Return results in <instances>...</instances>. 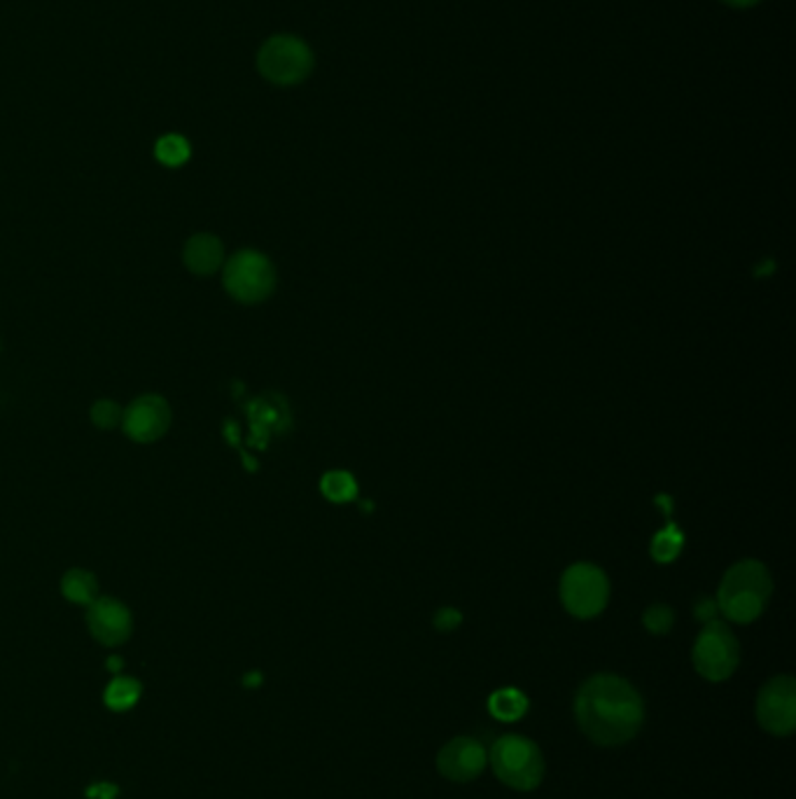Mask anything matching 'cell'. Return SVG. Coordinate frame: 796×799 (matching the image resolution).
I'll return each instance as SVG.
<instances>
[{
    "instance_id": "6da1fadb",
    "label": "cell",
    "mask_w": 796,
    "mask_h": 799,
    "mask_svg": "<svg viewBox=\"0 0 796 799\" xmlns=\"http://www.w3.org/2000/svg\"><path fill=\"white\" fill-rule=\"evenodd\" d=\"M575 718L593 744L624 746L635 739L645 722V701L629 681L599 673L577 689Z\"/></svg>"
},
{
    "instance_id": "7a4b0ae2",
    "label": "cell",
    "mask_w": 796,
    "mask_h": 799,
    "mask_svg": "<svg viewBox=\"0 0 796 799\" xmlns=\"http://www.w3.org/2000/svg\"><path fill=\"white\" fill-rule=\"evenodd\" d=\"M771 575L759 561H741L722 580L717 596V610L724 612V618L739 624H747L757 620L769 604L771 596Z\"/></svg>"
},
{
    "instance_id": "3957f363",
    "label": "cell",
    "mask_w": 796,
    "mask_h": 799,
    "mask_svg": "<svg viewBox=\"0 0 796 799\" xmlns=\"http://www.w3.org/2000/svg\"><path fill=\"white\" fill-rule=\"evenodd\" d=\"M491 766L508 788L535 790L544 778V758L538 744L518 734H504L491 748Z\"/></svg>"
},
{
    "instance_id": "277c9868",
    "label": "cell",
    "mask_w": 796,
    "mask_h": 799,
    "mask_svg": "<svg viewBox=\"0 0 796 799\" xmlns=\"http://www.w3.org/2000/svg\"><path fill=\"white\" fill-rule=\"evenodd\" d=\"M222 281L227 293L243 304L267 300L275 288V269L271 259L257 251H239L227 259Z\"/></svg>"
},
{
    "instance_id": "5b68a950",
    "label": "cell",
    "mask_w": 796,
    "mask_h": 799,
    "mask_svg": "<svg viewBox=\"0 0 796 799\" xmlns=\"http://www.w3.org/2000/svg\"><path fill=\"white\" fill-rule=\"evenodd\" d=\"M692 659L703 678L710 683H722L739 669L741 645L724 622L710 620L694 643Z\"/></svg>"
},
{
    "instance_id": "8992f818",
    "label": "cell",
    "mask_w": 796,
    "mask_h": 799,
    "mask_svg": "<svg viewBox=\"0 0 796 799\" xmlns=\"http://www.w3.org/2000/svg\"><path fill=\"white\" fill-rule=\"evenodd\" d=\"M257 66L273 85H297L313 71V54L309 45L295 36H273L259 50Z\"/></svg>"
},
{
    "instance_id": "52a82bcc",
    "label": "cell",
    "mask_w": 796,
    "mask_h": 799,
    "mask_svg": "<svg viewBox=\"0 0 796 799\" xmlns=\"http://www.w3.org/2000/svg\"><path fill=\"white\" fill-rule=\"evenodd\" d=\"M609 598V582L601 568L577 563L565 571L561 580V601L575 618H595Z\"/></svg>"
},
{
    "instance_id": "ba28073f",
    "label": "cell",
    "mask_w": 796,
    "mask_h": 799,
    "mask_svg": "<svg viewBox=\"0 0 796 799\" xmlns=\"http://www.w3.org/2000/svg\"><path fill=\"white\" fill-rule=\"evenodd\" d=\"M757 722L773 736H789L796 727V683L792 675H775L757 697Z\"/></svg>"
},
{
    "instance_id": "9c48e42d",
    "label": "cell",
    "mask_w": 796,
    "mask_h": 799,
    "mask_svg": "<svg viewBox=\"0 0 796 799\" xmlns=\"http://www.w3.org/2000/svg\"><path fill=\"white\" fill-rule=\"evenodd\" d=\"M171 407L162 395H141L121 411V428L133 442H157L171 428Z\"/></svg>"
},
{
    "instance_id": "30bf717a",
    "label": "cell",
    "mask_w": 796,
    "mask_h": 799,
    "mask_svg": "<svg viewBox=\"0 0 796 799\" xmlns=\"http://www.w3.org/2000/svg\"><path fill=\"white\" fill-rule=\"evenodd\" d=\"M486 750L479 741L470 736H458V739L441 746L437 756V770L444 778L453 783H470L477 778L486 766Z\"/></svg>"
},
{
    "instance_id": "8fae6325",
    "label": "cell",
    "mask_w": 796,
    "mask_h": 799,
    "mask_svg": "<svg viewBox=\"0 0 796 799\" xmlns=\"http://www.w3.org/2000/svg\"><path fill=\"white\" fill-rule=\"evenodd\" d=\"M89 632L103 645H119L131 636L133 620L129 608L117 598H97L87 612Z\"/></svg>"
},
{
    "instance_id": "7c38bea8",
    "label": "cell",
    "mask_w": 796,
    "mask_h": 799,
    "mask_svg": "<svg viewBox=\"0 0 796 799\" xmlns=\"http://www.w3.org/2000/svg\"><path fill=\"white\" fill-rule=\"evenodd\" d=\"M182 259H185L188 269L198 276L216 274L224 265L222 241L213 234H196L185 243Z\"/></svg>"
},
{
    "instance_id": "4fadbf2b",
    "label": "cell",
    "mask_w": 796,
    "mask_h": 799,
    "mask_svg": "<svg viewBox=\"0 0 796 799\" xmlns=\"http://www.w3.org/2000/svg\"><path fill=\"white\" fill-rule=\"evenodd\" d=\"M61 592L68 598L70 604L78 606H89L97 601V592H99V582L97 578L91 575L89 571H82V568H73L61 580Z\"/></svg>"
},
{
    "instance_id": "5bb4252c",
    "label": "cell",
    "mask_w": 796,
    "mask_h": 799,
    "mask_svg": "<svg viewBox=\"0 0 796 799\" xmlns=\"http://www.w3.org/2000/svg\"><path fill=\"white\" fill-rule=\"evenodd\" d=\"M488 709H491L493 718L502 722H514L526 715L528 699L522 689L504 687V689H498V693L491 697V701H488Z\"/></svg>"
},
{
    "instance_id": "9a60e30c",
    "label": "cell",
    "mask_w": 796,
    "mask_h": 799,
    "mask_svg": "<svg viewBox=\"0 0 796 799\" xmlns=\"http://www.w3.org/2000/svg\"><path fill=\"white\" fill-rule=\"evenodd\" d=\"M141 683L133 678H115L105 687V703L113 711H129L141 699Z\"/></svg>"
},
{
    "instance_id": "2e32d148",
    "label": "cell",
    "mask_w": 796,
    "mask_h": 799,
    "mask_svg": "<svg viewBox=\"0 0 796 799\" xmlns=\"http://www.w3.org/2000/svg\"><path fill=\"white\" fill-rule=\"evenodd\" d=\"M155 155L166 166H182V164H185L190 160L192 150H190V143L182 136H178V134H166V136H162L159 141H157Z\"/></svg>"
},
{
    "instance_id": "e0dca14e",
    "label": "cell",
    "mask_w": 796,
    "mask_h": 799,
    "mask_svg": "<svg viewBox=\"0 0 796 799\" xmlns=\"http://www.w3.org/2000/svg\"><path fill=\"white\" fill-rule=\"evenodd\" d=\"M323 494L334 500V503H346L350 498H356L358 494V484L356 480L350 478L348 472H342V470H334V472H328L323 478Z\"/></svg>"
},
{
    "instance_id": "ac0fdd59",
    "label": "cell",
    "mask_w": 796,
    "mask_h": 799,
    "mask_svg": "<svg viewBox=\"0 0 796 799\" xmlns=\"http://www.w3.org/2000/svg\"><path fill=\"white\" fill-rule=\"evenodd\" d=\"M680 547H682V533L676 527H668L666 531H662L654 537L652 555L656 561H670L678 557Z\"/></svg>"
},
{
    "instance_id": "d6986e66",
    "label": "cell",
    "mask_w": 796,
    "mask_h": 799,
    "mask_svg": "<svg viewBox=\"0 0 796 799\" xmlns=\"http://www.w3.org/2000/svg\"><path fill=\"white\" fill-rule=\"evenodd\" d=\"M91 421L99 428H115L121 423V407L113 400H99V403L91 407Z\"/></svg>"
},
{
    "instance_id": "ffe728a7",
    "label": "cell",
    "mask_w": 796,
    "mask_h": 799,
    "mask_svg": "<svg viewBox=\"0 0 796 799\" xmlns=\"http://www.w3.org/2000/svg\"><path fill=\"white\" fill-rule=\"evenodd\" d=\"M645 626L654 634H666L672 626V610L668 606H652L645 612Z\"/></svg>"
},
{
    "instance_id": "44dd1931",
    "label": "cell",
    "mask_w": 796,
    "mask_h": 799,
    "mask_svg": "<svg viewBox=\"0 0 796 799\" xmlns=\"http://www.w3.org/2000/svg\"><path fill=\"white\" fill-rule=\"evenodd\" d=\"M458 622H461V614H458L455 610H441L437 614V626L439 629H453Z\"/></svg>"
},
{
    "instance_id": "7402d4cb",
    "label": "cell",
    "mask_w": 796,
    "mask_h": 799,
    "mask_svg": "<svg viewBox=\"0 0 796 799\" xmlns=\"http://www.w3.org/2000/svg\"><path fill=\"white\" fill-rule=\"evenodd\" d=\"M89 795L91 797H99V799H115V795H117V788H113L111 786V783H99V786H94V788H91L89 790Z\"/></svg>"
},
{
    "instance_id": "603a6c76",
    "label": "cell",
    "mask_w": 796,
    "mask_h": 799,
    "mask_svg": "<svg viewBox=\"0 0 796 799\" xmlns=\"http://www.w3.org/2000/svg\"><path fill=\"white\" fill-rule=\"evenodd\" d=\"M724 3H729V5H736V8H749V5H755V3H759V0H724Z\"/></svg>"
},
{
    "instance_id": "cb8c5ba5",
    "label": "cell",
    "mask_w": 796,
    "mask_h": 799,
    "mask_svg": "<svg viewBox=\"0 0 796 799\" xmlns=\"http://www.w3.org/2000/svg\"><path fill=\"white\" fill-rule=\"evenodd\" d=\"M108 669H111L113 673H117V671L121 669V659H119V657H111V659H108Z\"/></svg>"
}]
</instances>
